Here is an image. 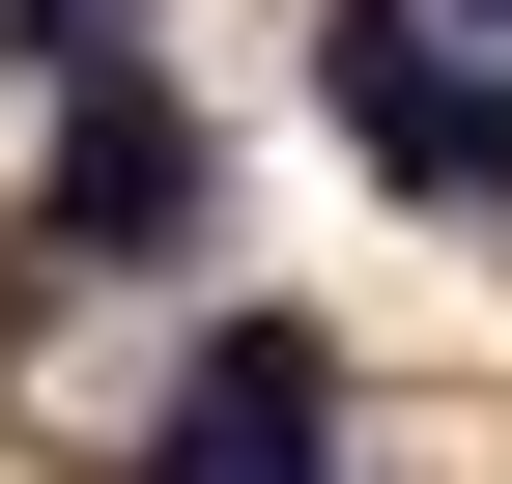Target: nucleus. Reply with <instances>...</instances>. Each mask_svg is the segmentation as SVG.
I'll return each mask as SVG.
<instances>
[{"mask_svg":"<svg viewBox=\"0 0 512 484\" xmlns=\"http://www.w3.org/2000/svg\"><path fill=\"white\" fill-rule=\"evenodd\" d=\"M313 86H342V143L399 171V200H456V228H512V86L456 57V0H342V29H313Z\"/></svg>","mask_w":512,"mask_h":484,"instance_id":"obj_1","label":"nucleus"},{"mask_svg":"<svg viewBox=\"0 0 512 484\" xmlns=\"http://www.w3.org/2000/svg\"><path fill=\"white\" fill-rule=\"evenodd\" d=\"M143 484H342V371H313L285 314H228V342H200V399L143 428Z\"/></svg>","mask_w":512,"mask_h":484,"instance_id":"obj_2","label":"nucleus"},{"mask_svg":"<svg viewBox=\"0 0 512 484\" xmlns=\"http://www.w3.org/2000/svg\"><path fill=\"white\" fill-rule=\"evenodd\" d=\"M171 228H200V143H171V114L114 86L86 143H57V257H171Z\"/></svg>","mask_w":512,"mask_h":484,"instance_id":"obj_3","label":"nucleus"},{"mask_svg":"<svg viewBox=\"0 0 512 484\" xmlns=\"http://www.w3.org/2000/svg\"><path fill=\"white\" fill-rule=\"evenodd\" d=\"M114 29H143V0H0V57H57V86H86Z\"/></svg>","mask_w":512,"mask_h":484,"instance_id":"obj_4","label":"nucleus"}]
</instances>
